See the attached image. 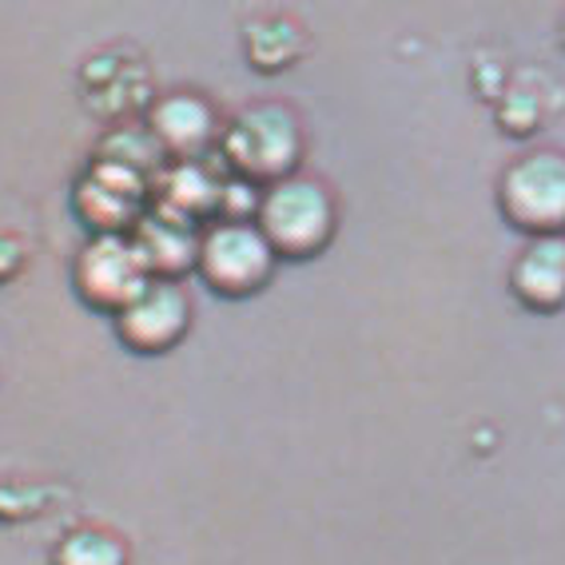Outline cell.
I'll use <instances>...</instances> for the list:
<instances>
[{"label":"cell","mask_w":565,"mask_h":565,"mask_svg":"<svg viewBox=\"0 0 565 565\" xmlns=\"http://www.w3.org/2000/svg\"><path fill=\"white\" fill-rule=\"evenodd\" d=\"M81 96L104 120H124L148 108L152 100V76L143 61L128 49H104L88 56L81 68Z\"/></svg>","instance_id":"8"},{"label":"cell","mask_w":565,"mask_h":565,"mask_svg":"<svg viewBox=\"0 0 565 565\" xmlns=\"http://www.w3.org/2000/svg\"><path fill=\"white\" fill-rule=\"evenodd\" d=\"M131 239L140 247L152 279L175 282L183 271H195V255H200L195 223L175 220V215H168V212H148L140 220V227L131 232Z\"/></svg>","instance_id":"11"},{"label":"cell","mask_w":565,"mask_h":565,"mask_svg":"<svg viewBox=\"0 0 565 565\" xmlns=\"http://www.w3.org/2000/svg\"><path fill=\"white\" fill-rule=\"evenodd\" d=\"M220 152L235 180L271 188L291 180L303 160V124L282 104H255L220 131Z\"/></svg>","instance_id":"1"},{"label":"cell","mask_w":565,"mask_h":565,"mask_svg":"<svg viewBox=\"0 0 565 565\" xmlns=\"http://www.w3.org/2000/svg\"><path fill=\"white\" fill-rule=\"evenodd\" d=\"M510 291L534 315H554L565 307V235L530 239L510 267Z\"/></svg>","instance_id":"10"},{"label":"cell","mask_w":565,"mask_h":565,"mask_svg":"<svg viewBox=\"0 0 565 565\" xmlns=\"http://www.w3.org/2000/svg\"><path fill=\"white\" fill-rule=\"evenodd\" d=\"M255 227L275 252V259L307 263L331 247L339 212H334V200L323 183L307 180V175H291V180L271 183L259 195Z\"/></svg>","instance_id":"2"},{"label":"cell","mask_w":565,"mask_h":565,"mask_svg":"<svg viewBox=\"0 0 565 565\" xmlns=\"http://www.w3.org/2000/svg\"><path fill=\"white\" fill-rule=\"evenodd\" d=\"M52 565H128V545L100 525H76L52 545Z\"/></svg>","instance_id":"14"},{"label":"cell","mask_w":565,"mask_h":565,"mask_svg":"<svg viewBox=\"0 0 565 565\" xmlns=\"http://www.w3.org/2000/svg\"><path fill=\"white\" fill-rule=\"evenodd\" d=\"M498 212L525 239L565 235V156L530 152L510 163L498 183Z\"/></svg>","instance_id":"3"},{"label":"cell","mask_w":565,"mask_h":565,"mask_svg":"<svg viewBox=\"0 0 565 565\" xmlns=\"http://www.w3.org/2000/svg\"><path fill=\"white\" fill-rule=\"evenodd\" d=\"M56 490L32 482H0V522H29L49 510Z\"/></svg>","instance_id":"15"},{"label":"cell","mask_w":565,"mask_h":565,"mask_svg":"<svg viewBox=\"0 0 565 565\" xmlns=\"http://www.w3.org/2000/svg\"><path fill=\"white\" fill-rule=\"evenodd\" d=\"M275 252L259 235L252 220L247 223H212L200 235L195 275L212 287L220 299H252L275 279Z\"/></svg>","instance_id":"4"},{"label":"cell","mask_w":565,"mask_h":565,"mask_svg":"<svg viewBox=\"0 0 565 565\" xmlns=\"http://www.w3.org/2000/svg\"><path fill=\"white\" fill-rule=\"evenodd\" d=\"M152 183L156 180L131 168L96 160L72 192V212L81 223H88L92 235H131L143 220V200Z\"/></svg>","instance_id":"6"},{"label":"cell","mask_w":565,"mask_h":565,"mask_svg":"<svg viewBox=\"0 0 565 565\" xmlns=\"http://www.w3.org/2000/svg\"><path fill=\"white\" fill-rule=\"evenodd\" d=\"M148 131L160 143V152L172 163H192L200 160L215 140H220V124L207 100L192 96V92H175L163 96L148 111Z\"/></svg>","instance_id":"9"},{"label":"cell","mask_w":565,"mask_h":565,"mask_svg":"<svg viewBox=\"0 0 565 565\" xmlns=\"http://www.w3.org/2000/svg\"><path fill=\"white\" fill-rule=\"evenodd\" d=\"M152 275H148V263L131 235H92L72 267L76 295L111 319L136 303Z\"/></svg>","instance_id":"5"},{"label":"cell","mask_w":565,"mask_h":565,"mask_svg":"<svg viewBox=\"0 0 565 565\" xmlns=\"http://www.w3.org/2000/svg\"><path fill=\"white\" fill-rule=\"evenodd\" d=\"M243 52H247V61L255 64V72H287L299 56L307 52V41L299 24L282 21V17H267V21H255L247 24L243 32Z\"/></svg>","instance_id":"13"},{"label":"cell","mask_w":565,"mask_h":565,"mask_svg":"<svg viewBox=\"0 0 565 565\" xmlns=\"http://www.w3.org/2000/svg\"><path fill=\"white\" fill-rule=\"evenodd\" d=\"M156 192V212H168L175 220H188V223H200V215L207 212H220V192H223V180L207 175L203 160L192 163H168L152 183Z\"/></svg>","instance_id":"12"},{"label":"cell","mask_w":565,"mask_h":565,"mask_svg":"<svg viewBox=\"0 0 565 565\" xmlns=\"http://www.w3.org/2000/svg\"><path fill=\"white\" fill-rule=\"evenodd\" d=\"M192 331V303L180 291V282L152 279L140 291V299L116 315V339L131 354H168L183 343V334Z\"/></svg>","instance_id":"7"},{"label":"cell","mask_w":565,"mask_h":565,"mask_svg":"<svg viewBox=\"0 0 565 565\" xmlns=\"http://www.w3.org/2000/svg\"><path fill=\"white\" fill-rule=\"evenodd\" d=\"M24 263H29V252H24V243L17 239V235H0V287L21 275Z\"/></svg>","instance_id":"16"},{"label":"cell","mask_w":565,"mask_h":565,"mask_svg":"<svg viewBox=\"0 0 565 565\" xmlns=\"http://www.w3.org/2000/svg\"><path fill=\"white\" fill-rule=\"evenodd\" d=\"M562 44H565V24H562Z\"/></svg>","instance_id":"17"}]
</instances>
